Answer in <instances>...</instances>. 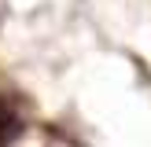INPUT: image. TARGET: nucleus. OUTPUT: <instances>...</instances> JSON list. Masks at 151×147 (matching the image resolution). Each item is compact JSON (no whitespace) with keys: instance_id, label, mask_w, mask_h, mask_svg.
<instances>
[{"instance_id":"1","label":"nucleus","mask_w":151,"mask_h":147,"mask_svg":"<svg viewBox=\"0 0 151 147\" xmlns=\"http://www.w3.org/2000/svg\"><path fill=\"white\" fill-rule=\"evenodd\" d=\"M22 136V118L7 107V99H0V147H11Z\"/></svg>"}]
</instances>
